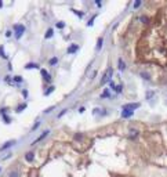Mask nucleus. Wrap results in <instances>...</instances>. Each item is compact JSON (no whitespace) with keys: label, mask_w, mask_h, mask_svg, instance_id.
Segmentation results:
<instances>
[{"label":"nucleus","mask_w":167,"mask_h":177,"mask_svg":"<svg viewBox=\"0 0 167 177\" xmlns=\"http://www.w3.org/2000/svg\"><path fill=\"white\" fill-rule=\"evenodd\" d=\"M112 76H113V69L112 68H108V69L105 71V73L102 75V78H101V84H105V83H108L112 80Z\"/></svg>","instance_id":"nucleus-1"},{"label":"nucleus","mask_w":167,"mask_h":177,"mask_svg":"<svg viewBox=\"0 0 167 177\" xmlns=\"http://www.w3.org/2000/svg\"><path fill=\"white\" fill-rule=\"evenodd\" d=\"M14 33H15V39H21L22 35L25 33V26L21 25V24L14 25Z\"/></svg>","instance_id":"nucleus-2"},{"label":"nucleus","mask_w":167,"mask_h":177,"mask_svg":"<svg viewBox=\"0 0 167 177\" xmlns=\"http://www.w3.org/2000/svg\"><path fill=\"white\" fill-rule=\"evenodd\" d=\"M141 107V104L140 102H129V104H124V105L122 107V109H124V111H136L138 109V108Z\"/></svg>","instance_id":"nucleus-3"},{"label":"nucleus","mask_w":167,"mask_h":177,"mask_svg":"<svg viewBox=\"0 0 167 177\" xmlns=\"http://www.w3.org/2000/svg\"><path fill=\"white\" fill-rule=\"evenodd\" d=\"M49 133H50L49 130H44V131H43L42 134H40V136H39V137L36 138V140H33V141H32V144H30V145H36L37 143H40L42 140H44V138L47 137V136H49Z\"/></svg>","instance_id":"nucleus-4"},{"label":"nucleus","mask_w":167,"mask_h":177,"mask_svg":"<svg viewBox=\"0 0 167 177\" xmlns=\"http://www.w3.org/2000/svg\"><path fill=\"white\" fill-rule=\"evenodd\" d=\"M15 144H17V141H15V140H10V141L4 143V144H3L2 147H0V151H6V150H9V148L14 147Z\"/></svg>","instance_id":"nucleus-5"},{"label":"nucleus","mask_w":167,"mask_h":177,"mask_svg":"<svg viewBox=\"0 0 167 177\" xmlns=\"http://www.w3.org/2000/svg\"><path fill=\"white\" fill-rule=\"evenodd\" d=\"M79 49H80V46H79L77 43H72V44H70V46L68 47L66 53H68V54H75V53H76V51H77Z\"/></svg>","instance_id":"nucleus-6"},{"label":"nucleus","mask_w":167,"mask_h":177,"mask_svg":"<svg viewBox=\"0 0 167 177\" xmlns=\"http://www.w3.org/2000/svg\"><path fill=\"white\" fill-rule=\"evenodd\" d=\"M40 75H42V78L46 80V82H51V73L50 72H47V69H40Z\"/></svg>","instance_id":"nucleus-7"},{"label":"nucleus","mask_w":167,"mask_h":177,"mask_svg":"<svg viewBox=\"0 0 167 177\" xmlns=\"http://www.w3.org/2000/svg\"><path fill=\"white\" fill-rule=\"evenodd\" d=\"M133 115H134V112H133V111H124V109H123V111H122V114H120V116H122L123 119L131 118Z\"/></svg>","instance_id":"nucleus-8"},{"label":"nucleus","mask_w":167,"mask_h":177,"mask_svg":"<svg viewBox=\"0 0 167 177\" xmlns=\"http://www.w3.org/2000/svg\"><path fill=\"white\" fill-rule=\"evenodd\" d=\"M102 46H104V38H102V36H99L98 40H97V46H95V50L99 51V50L102 49Z\"/></svg>","instance_id":"nucleus-9"},{"label":"nucleus","mask_w":167,"mask_h":177,"mask_svg":"<svg viewBox=\"0 0 167 177\" xmlns=\"http://www.w3.org/2000/svg\"><path fill=\"white\" fill-rule=\"evenodd\" d=\"M117 68H119L120 72H123L126 69V64H124V61H123V58H117Z\"/></svg>","instance_id":"nucleus-10"},{"label":"nucleus","mask_w":167,"mask_h":177,"mask_svg":"<svg viewBox=\"0 0 167 177\" xmlns=\"http://www.w3.org/2000/svg\"><path fill=\"white\" fill-rule=\"evenodd\" d=\"M39 64H35V62H28L25 65V69H39Z\"/></svg>","instance_id":"nucleus-11"},{"label":"nucleus","mask_w":167,"mask_h":177,"mask_svg":"<svg viewBox=\"0 0 167 177\" xmlns=\"http://www.w3.org/2000/svg\"><path fill=\"white\" fill-rule=\"evenodd\" d=\"M70 11H72L73 14H76L79 18H83V17H84V15H86V13H84V11H80V10H76V9H70Z\"/></svg>","instance_id":"nucleus-12"},{"label":"nucleus","mask_w":167,"mask_h":177,"mask_svg":"<svg viewBox=\"0 0 167 177\" xmlns=\"http://www.w3.org/2000/svg\"><path fill=\"white\" fill-rule=\"evenodd\" d=\"M33 159H35L33 152H28V154H25V160L26 162H33Z\"/></svg>","instance_id":"nucleus-13"},{"label":"nucleus","mask_w":167,"mask_h":177,"mask_svg":"<svg viewBox=\"0 0 167 177\" xmlns=\"http://www.w3.org/2000/svg\"><path fill=\"white\" fill-rule=\"evenodd\" d=\"M26 108H28V104H26V102H22V104H19V105L17 107V109H15V111H17V112H18V114H19V112H22V111H25V109H26Z\"/></svg>","instance_id":"nucleus-14"},{"label":"nucleus","mask_w":167,"mask_h":177,"mask_svg":"<svg viewBox=\"0 0 167 177\" xmlns=\"http://www.w3.org/2000/svg\"><path fill=\"white\" fill-rule=\"evenodd\" d=\"M53 35H54L53 28H49V29H47V32H46V35H44V38H46V39H51V38H53Z\"/></svg>","instance_id":"nucleus-15"},{"label":"nucleus","mask_w":167,"mask_h":177,"mask_svg":"<svg viewBox=\"0 0 167 177\" xmlns=\"http://www.w3.org/2000/svg\"><path fill=\"white\" fill-rule=\"evenodd\" d=\"M110 97V89H105L104 93L101 94V98H109Z\"/></svg>","instance_id":"nucleus-16"},{"label":"nucleus","mask_w":167,"mask_h":177,"mask_svg":"<svg viewBox=\"0 0 167 177\" xmlns=\"http://www.w3.org/2000/svg\"><path fill=\"white\" fill-rule=\"evenodd\" d=\"M58 57H53V58H50V61H49V65H51V67H54L55 64H58Z\"/></svg>","instance_id":"nucleus-17"},{"label":"nucleus","mask_w":167,"mask_h":177,"mask_svg":"<svg viewBox=\"0 0 167 177\" xmlns=\"http://www.w3.org/2000/svg\"><path fill=\"white\" fill-rule=\"evenodd\" d=\"M22 76H19V75H17V76H14L13 78V83H22Z\"/></svg>","instance_id":"nucleus-18"},{"label":"nucleus","mask_w":167,"mask_h":177,"mask_svg":"<svg viewBox=\"0 0 167 177\" xmlns=\"http://www.w3.org/2000/svg\"><path fill=\"white\" fill-rule=\"evenodd\" d=\"M155 95V91L153 90H148L146 91V94H145V97H146V100H150Z\"/></svg>","instance_id":"nucleus-19"},{"label":"nucleus","mask_w":167,"mask_h":177,"mask_svg":"<svg viewBox=\"0 0 167 177\" xmlns=\"http://www.w3.org/2000/svg\"><path fill=\"white\" fill-rule=\"evenodd\" d=\"M0 57H2V58H4V60H7V54H6L4 47H3V46H0Z\"/></svg>","instance_id":"nucleus-20"},{"label":"nucleus","mask_w":167,"mask_h":177,"mask_svg":"<svg viewBox=\"0 0 167 177\" xmlns=\"http://www.w3.org/2000/svg\"><path fill=\"white\" fill-rule=\"evenodd\" d=\"M54 90H55V87H54V86H50V87H49V90H46V91H44V93H43V94H44L46 97H47V95H50V94L53 93Z\"/></svg>","instance_id":"nucleus-21"},{"label":"nucleus","mask_w":167,"mask_h":177,"mask_svg":"<svg viewBox=\"0 0 167 177\" xmlns=\"http://www.w3.org/2000/svg\"><path fill=\"white\" fill-rule=\"evenodd\" d=\"M115 91H116L117 94L123 93V84H122V83H120V84H116V89H115Z\"/></svg>","instance_id":"nucleus-22"},{"label":"nucleus","mask_w":167,"mask_h":177,"mask_svg":"<svg viewBox=\"0 0 167 177\" xmlns=\"http://www.w3.org/2000/svg\"><path fill=\"white\" fill-rule=\"evenodd\" d=\"M2 118H3V120H4V123H7V124H10V123H11V118H10L9 115H3Z\"/></svg>","instance_id":"nucleus-23"},{"label":"nucleus","mask_w":167,"mask_h":177,"mask_svg":"<svg viewBox=\"0 0 167 177\" xmlns=\"http://www.w3.org/2000/svg\"><path fill=\"white\" fill-rule=\"evenodd\" d=\"M95 18H97V14H95V15H93V17L90 18V21L87 22V26H93V25H94V19H95Z\"/></svg>","instance_id":"nucleus-24"},{"label":"nucleus","mask_w":167,"mask_h":177,"mask_svg":"<svg viewBox=\"0 0 167 177\" xmlns=\"http://www.w3.org/2000/svg\"><path fill=\"white\" fill-rule=\"evenodd\" d=\"M9 177H19L18 170H13V172H10V173H9Z\"/></svg>","instance_id":"nucleus-25"},{"label":"nucleus","mask_w":167,"mask_h":177,"mask_svg":"<svg viewBox=\"0 0 167 177\" xmlns=\"http://www.w3.org/2000/svg\"><path fill=\"white\" fill-rule=\"evenodd\" d=\"M55 26H57L58 29H63V28H65V22L59 21V22H57V24H55Z\"/></svg>","instance_id":"nucleus-26"},{"label":"nucleus","mask_w":167,"mask_h":177,"mask_svg":"<svg viewBox=\"0 0 167 177\" xmlns=\"http://www.w3.org/2000/svg\"><path fill=\"white\" fill-rule=\"evenodd\" d=\"M130 133H131V134H130V138H136L137 136H138V131H137V130H131Z\"/></svg>","instance_id":"nucleus-27"},{"label":"nucleus","mask_w":167,"mask_h":177,"mask_svg":"<svg viewBox=\"0 0 167 177\" xmlns=\"http://www.w3.org/2000/svg\"><path fill=\"white\" fill-rule=\"evenodd\" d=\"M40 124H42V122H36V123L33 124V126H32V129H30V131H35V130H36V129H37L39 126H40Z\"/></svg>","instance_id":"nucleus-28"},{"label":"nucleus","mask_w":167,"mask_h":177,"mask_svg":"<svg viewBox=\"0 0 167 177\" xmlns=\"http://www.w3.org/2000/svg\"><path fill=\"white\" fill-rule=\"evenodd\" d=\"M54 108H55L54 105H53V107H50V108H47V109H44V114H46V115H47V114H51V112H53V109H54Z\"/></svg>","instance_id":"nucleus-29"},{"label":"nucleus","mask_w":167,"mask_h":177,"mask_svg":"<svg viewBox=\"0 0 167 177\" xmlns=\"http://www.w3.org/2000/svg\"><path fill=\"white\" fill-rule=\"evenodd\" d=\"M141 4H142V2H141V0H138V2H136V3L133 4V7H134V9H138V7H140Z\"/></svg>","instance_id":"nucleus-30"},{"label":"nucleus","mask_w":167,"mask_h":177,"mask_svg":"<svg viewBox=\"0 0 167 177\" xmlns=\"http://www.w3.org/2000/svg\"><path fill=\"white\" fill-rule=\"evenodd\" d=\"M141 76H142V78H144L145 80H149L150 78H149V75L148 73H145V72H141Z\"/></svg>","instance_id":"nucleus-31"},{"label":"nucleus","mask_w":167,"mask_h":177,"mask_svg":"<svg viewBox=\"0 0 167 177\" xmlns=\"http://www.w3.org/2000/svg\"><path fill=\"white\" fill-rule=\"evenodd\" d=\"M66 112H68V109H62V111H61V114H58V118H62V116L65 115Z\"/></svg>","instance_id":"nucleus-32"},{"label":"nucleus","mask_w":167,"mask_h":177,"mask_svg":"<svg viewBox=\"0 0 167 177\" xmlns=\"http://www.w3.org/2000/svg\"><path fill=\"white\" fill-rule=\"evenodd\" d=\"M140 21H142V22H144V24H146V22H148V18H146L145 15H142V17L140 18Z\"/></svg>","instance_id":"nucleus-33"},{"label":"nucleus","mask_w":167,"mask_h":177,"mask_svg":"<svg viewBox=\"0 0 167 177\" xmlns=\"http://www.w3.org/2000/svg\"><path fill=\"white\" fill-rule=\"evenodd\" d=\"M22 95H23V97H28V95H29V93H28V90H26V89H25V90H22Z\"/></svg>","instance_id":"nucleus-34"},{"label":"nucleus","mask_w":167,"mask_h":177,"mask_svg":"<svg viewBox=\"0 0 167 177\" xmlns=\"http://www.w3.org/2000/svg\"><path fill=\"white\" fill-rule=\"evenodd\" d=\"M11 35H13V32H11V31H7V32H6V36H7V38H11Z\"/></svg>","instance_id":"nucleus-35"},{"label":"nucleus","mask_w":167,"mask_h":177,"mask_svg":"<svg viewBox=\"0 0 167 177\" xmlns=\"http://www.w3.org/2000/svg\"><path fill=\"white\" fill-rule=\"evenodd\" d=\"M86 111V108L84 107H82V108H79V114H83V112Z\"/></svg>","instance_id":"nucleus-36"},{"label":"nucleus","mask_w":167,"mask_h":177,"mask_svg":"<svg viewBox=\"0 0 167 177\" xmlns=\"http://www.w3.org/2000/svg\"><path fill=\"white\" fill-rule=\"evenodd\" d=\"M2 7H3V2L0 0V9H2Z\"/></svg>","instance_id":"nucleus-37"},{"label":"nucleus","mask_w":167,"mask_h":177,"mask_svg":"<svg viewBox=\"0 0 167 177\" xmlns=\"http://www.w3.org/2000/svg\"><path fill=\"white\" fill-rule=\"evenodd\" d=\"M0 172H2V167H0Z\"/></svg>","instance_id":"nucleus-38"}]
</instances>
